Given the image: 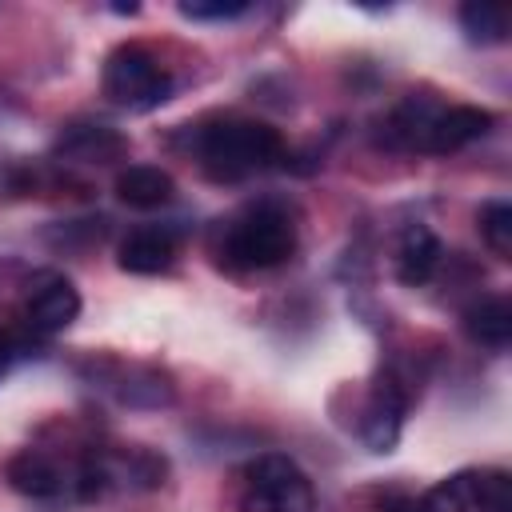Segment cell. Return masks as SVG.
I'll return each instance as SVG.
<instances>
[{
    "instance_id": "obj_19",
    "label": "cell",
    "mask_w": 512,
    "mask_h": 512,
    "mask_svg": "<svg viewBox=\"0 0 512 512\" xmlns=\"http://www.w3.org/2000/svg\"><path fill=\"white\" fill-rule=\"evenodd\" d=\"M12 360H16V344H12L8 332H0V376L12 368Z\"/></svg>"
},
{
    "instance_id": "obj_7",
    "label": "cell",
    "mask_w": 512,
    "mask_h": 512,
    "mask_svg": "<svg viewBox=\"0 0 512 512\" xmlns=\"http://www.w3.org/2000/svg\"><path fill=\"white\" fill-rule=\"evenodd\" d=\"M116 264L132 276H160L176 264V236L168 228H136L120 240Z\"/></svg>"
},
{
    "instance_id": "obj_9",
    "label": "cell",
    "mask_w": 512,
    "mask_h": 512,
    "mask_svg": "<svg viewBox=\"0 0 512 512\" xmlns=\"http://www.w3.org/2000/svg\"><path fill=\"white\" fill-rule=\"evenodd\" d=\"M440 256H444V248H440V240H436V232L428 224L404 228V236L396 244V276H400V284H408V288L428 284L436 276V268H440Z\"/></svg>"
},
{
    "instance_id": "obj_8",
    "label": "cell",
    "mask_w": 512,
    "mask_h": 512,
    "mask_svg": "<svg viewBox=\"0 0 512 512\" xmlns=\"http://www.w3.org/2000/svg\"><path fill=\"white\" fill-rule=\"evenodd\" d=\"M4 480L12 484V492L32 496V500H52L64 492V472L60 464L40 452V448H24L4 464Z\"/></svg>"
},
{
    "instance_id": "obj_4",
    "label": "cell",
    "mask_w": 512,
    "mask_h": 512,
    "mask_svg": "<svg viewBox=\"0 0 512 512\" xmlns=\"http://www.w3.org/2000/svg\"><path fill=\"white\" fill-rule=\"evenodd\" d=\"M172 92V72L160 64V56L148 44H116L104 60V96L120 108L148 112L164 104Z\"/></svg>"
},
{
    "instance_id": "obj_11",
    "label": "cell",
    "mask_w": 512,
    "mask_h": 512,
    "mask_svg": "<svg viewBox=\"0 0 512 512\" xmlns=\"http://www.w3.org/2000/svg\"><path fill=\"white\" fill-rule=\"evenodd\" d=\"M112 188L128 208H140V212L160 208V204H168L176 196V180L156 164H128L124 172H116Z\"/></svg>"
},
{
    "instance_id": "obj_18",
    "label": "cell",
    "mask_w": 512,
    "mask_h": 512,
    "mask_svg": "<svg viewBox=\"0 0 512 512\" xmlns=\"http://www.w3.org/2000/svg\"><path fill=\"white\" fill-rule=\"evenodd\" d=\"M244 0H184L180 4V16L188 20H232V16H244Z\"/></svg>"
},
{
    "instance_id": "obj_13",
    "label": "cell",
    "mask_w": 512,
    "mask_h": 512,
    "mask_svg": "<svg viewBox=\"0 0 512 512\" xmlns=\"http://www.w3.org/2000/svg\"><path fill=\"white\" fill-rule=\"evenodd\" d=\"M464 332L476 344L504 348L512 340V304H508V296H484L472 308H464Z\"/></svg>"
},
{
    "instance_id": "obj_16",
    "label": "cell",
    "mask_w": 512,
    "mask_h": 512,
    "mask_svg": "<svg viewBox=\"0 0 512 512\" xmlns=\"http://www.w3.org/2000/svg\"><path fill=\"white\" fill-rule=\"evenodd\" d=\"M480 236H484V244H488L500 260H508V256H512V204L488 200V204L480 208Z\"/></svg>"
},
{
    "instance_id": "obj_6",
    "label": "cell",
    "mask_w": 512,
    "mask_h": 512,
    "mask_svg": "<svg viewBox=\"0 0 512 512\" xmlns=\"http://www.w3.org/2000/svg\"><path fill=\"white\" fill-rule=\"evenodd\" d=\"M496 124V116L488 108H476V104H452V108H436L432 124H428V136H424V148L444 156V152H460L464 144L488 136Z\"/></svg>"
},
{
    "instance_id": "obj_3",
    "label": "cell",
    "mask_w": 512,
    "mask_h": 512,
    "mask_svg": "<svg viewBox=\"0 0 512 512\" xmlns=\"http://www.w3.org/2000/svg\"><path fill=\"white\" fill-rule=\"evenodd\" d=\"M316 492L304 468L284 452H264L240 472V512H312Z\"/></svg>"
},
{
    "instance_id": "obj_12",
    "label": "cell",
    "mask_w": 512,
    "mask_h": 512,
    "mask_svg": "<svg viewBox=\"0 0 512 512\" xmlns=\"http://www.w3.org/2000/svg\"><path fill=\"white\" fill-rule=\"evenodd\" d=\"M56 152H64L68 160H80V164H104L124 152V136L104 124H72L60 132Z\"/></svg>"
},
{
    "instance_id": "obj_5",
    "label": "cell",
    "mask_w": 512,
    "mask_h": 512,
    "mask_svg": "<svg viewBox=\"0 0 512 512\" xmlns=\"http://www.w3.org/2000/svg\"><path fill=\"white\" fill-rule=\"evenodd\" d=\"M76 316H80V292H76L72 280H64V276H44V280L28 292V300H24V320H28V328L40 332V336L64 332Z\"/></svg>"
},
{
    "instance_id": "obj_15",
    "label": "cell",
    "mask_w": 512,
    "mask_h": 512,
    "mask_svg": "<svg viewBox=\"0 0 512 512\" xmlns=\"http://www.w3.org/2000/svg\"><path fill=\"white\" fill-rule=\"evenodd\" d=\"M460 28L472 44H504L508 40V12L500 4H484V0H472L460 8Z\"/></svg>"
},
{
    "instance_id": "obj_17",
    "label": "cell",
    "mask_w": 512,
    "mask_h": 512,
    "mask_svg": "<svg viewBox=\"0 0 512 512\" xmlns=\"http://www.w3.org/2000/svg\"><path fill=\"white\" fill-rule=\"evenodd\" d=\"M476 508L480 512H512V480L500 468L476 472Z\"/></svg>"
},
{
    "instance_id": "obj_14",
    "label": "cell",
    "mask_w": 512,
    "mask_h": 512,
    "mask_svg": "<svg viewBox=\"0 0 512 512\" xmlns=\"http://www.w3.org/2000/svg\"><path fill=\"white\" fill-rule=\"evenodd\" d=\"M476 508V472H456L440 484H432L416 512H472Z\"/></svg>"
},
{
    "instance_id": "obj_2",
    "label": "cell",
    "mask_w": 512,
    "mask_h": 512,
    "mask_svg": "<svg viewBox=\"0 0 512 512\" xmlns=\"http://www.w3.org/2000/svg\"><path fill=\"white\" fill-rule=\"evenodd\" d=\"M220 252H224V260L232 268H244V272L276 268V264H284L296 252V224L276 204L248 208L244 216H236L228 224Z\"/></svg>"
},
{
    "instance_id": "obj_10",
    "label": "cell",
    "mask_w": 512,
    "mask_h": 512,
    "mask_svg": "<svg viewBox=\"0 0 512 512\" xmlns=\"http://www.w3.org/2000/svg\"><path fill=\"white\" fill-rule=\"evenodd\" d=\"M400 412H404V392L396 388V380H380L368 408H364V424L360 436L372 452H388L400 436Z\"/></svg>"
},
{
    "instance_id": "obj_1",
    "label": "cell",
    "mask_w": 512,
    "mask_h": 512,
    "mask_svg": "<svg viewBox=\"0 0 512 512\" xmlns=\"http://www.w3.org/2000/svg\"><path fill=\"white\" fill-rule=\"evenodd\" d=\"M196 152L208 176L216 180H244L252 172H264L272 160H280L284 140L272 124L264 120H216L208 128H200L196 136Z\"/></svg>"
}]
</instances>
